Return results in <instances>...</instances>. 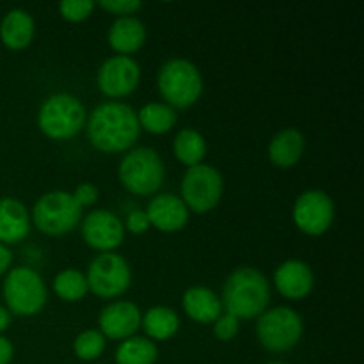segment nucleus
I'll return each mask as SVG.
<instances>
[{"label": "nucleus", "mask_w": 364, "mask_h": 364, "mask_svg": "<svg viewBox=\"0 0 364 364\" xmlns=\"http://www.w3.org/2000/svg\"><path fill=\"white\" fill-rule=\"evenodd\" d=\"M141 309L130 301H114L100 311V333L109 340H128L141 329Z\"/></svg>", "instance_id": "14"}, {"label": "nucleus", "mask_w": 364, "mask_h": 364, "mask_svg": "<svg viewBox=\"0 0 364 364\" xmlns=\"http://www.w3.org/2000/svg\"><path fill=\"white\" fill-rule=\"evenodd\" d=\"M87 139L103 153H123L141 135L137 112L123 102L100 103L85 121Z\"/></svg>", "instance_id": "1"}, {"label": "nucleus", "mask_w": 364, "mask_h": 364, "mask_svg": "<svg viewBox=\"0 0 364 364\" xmlns=\"http://www.w3.org/2000/svg\"><path fill=\"white\" fill-rule=\"evenodd\" d=\"M159 91L169 107L188 109L203 95V77L199 68L192 60L174 57L162 64L156 77Z\"/></svg>", "instance_id": "3"}, {"label": "nucleus", "mask_w": 364, "mask_h": 364, "mask_svg": "<svg viewBox=\"0 0 364 364\" xmlns=\"http://www.w3.org/2000/svg\"><path fill=\"white\" fill-rule=\"evenodd\" d=\"M183 311L188 318L199 323H212L223 315V302L213 290L206 287H192L183 294Z\"/></svg>", "instance_id": "19"}, {"label": "nucleus", "mask_w": 364, "mask_h": 364, "mask_svg": "<svg viewBox=\"0 0 364 364\" xmlns=\"http://www.w3.org/2000/svg\"><path fill=\"white\" fill-rule=\"evenodd\" d=\"M224 180L208 164L188 167L181 180V201L194 213H206L223 199Z\"/></svg>", "instance_id": "9"}, {"label": "nucleus", "mask_w": 364, "mask_h": 364, "mask_svg": "<svg viewBox=\"0 0 364 364\" xmlns=\"http://www.w3.org/2000/svg\"><path fill=\"white\" fill-rule=\"evenodd\" d=\"M139 127L141 130L149 132V134H166L171 128H174L178 121V114L173 107H169L167 103L160 102H151L146 103L141 110L137 112Z\"/></svg>", "instance_id": "24"}, {"label": "nucleus", "mask_w": 364, "mask_h": 364, "mask_svg": "<svg viewBox=\"0 0 364 364\" xmlns=\"http://www.w3.org/2000/svg\"><path fill=\"white\" fill-rule=\"evenodd\" d=\"M2 295L7 311L18 316H34L45 308L48 290L36 270L31 267H16L6 274Z\"/></svg>", "instance_id": "6"}, {"label": "nucleus", "mask_w": 364, "mask_h": 364, "mask_svg": "<svg viewBox=\"0 0 364 364\" xmlns=\"http://www.w3.org/2000/svg\"><path fill=\"white\" fill-rule=\"evenodd\" d=\"M100 7H103L109 13L117 14V16H132L142 7V2L139 0H102Z\"/></svg>", "instance_id": "30"}, {"label": "nucleus", "mask_w": 364, "mask_h": 364, "mask_svg": "<svg viewBox=\"0 0 364 364\" xmlns=\"http://www.w3.org/2000/svg\"><path fill=\"white\" fill-rule=\"evenodd\" d=\"M107 345V338L100 331L87 329L78 334L73 341L75 355L82 361H95L103 354Z\"/></svg>", "instance_id": "27"}, {"label": "nucleus", "mask_w": 364, "mask_h": 364, "mask_svg": "<svg viewBox=\"0 0 364 364\" xmlns=\"http://www.w3.org/2000/svg\"><path fill=\"white\" fill-rule=\"evenodd\" d=\"M304 135L297 128H283L272 137L269 144L270 162L281 169L294 167L304 153Z\"/></svg>", "instance_id": "21"}, {"label": "nucleus", "mask_w": 364, "mask_h": 364, "mask_svg": "<svg viewBox=\"0 0 364 364\" xmlns=\"http://www.w3.org/2000/svg\"><path fill=\"white\" fill-rule=\"evenodd\" d=\"M9 323H11V313L7 311L6 306L0 304V334L9 327Z\"/></svg>", "instance_id": "35"}, {"label": "nucleus", "mask_w": 364, "mask_h": 364, "mask_svg": "<svg viewBox=\"0 0 364 364\" xmlns=\"http://www.w3.org/2000/svg\"><path fill=\"white\" fill-rule=\"evenodd\" d=\"M82 208L77 205L71 192L52 191L43 194L32 208L31 220L41 233L60 237L78 226Z\"/></svg>", "instance_id": "7"}, {"label": "nucleus", "mask_w": 364, "mask_h": 364, "mask_svg": "<svg viewBox=\"0 0 364 364\" xmlns=\"http://www.w3.org/2000/svg\"><path fill=\"white\" fill-rule=\"evenodd\" d=\"M34 18L25 9H11L0 21V39L9 50H23L34 39Z\"/></svg>", "instance_id": "18"}, {"label": "nucleus", "mask_w": 364, "mask_h": 364, "mask_svg": "<svg viewBox=\"0 0 364 364\" xmlns=\"http://www.w3.org/2000/svg\"><path fill=\"white\" fill-rule=\"evenodd\" d=\"M173 149L178 162H181L187 167H194L203 164V159H205L206 151H208V146H206L205 137L198 130L183 128L174 137Z\"/></svg>", "instance_id": "23"}, {"label": "nucleus", "mask_w": 364, "mask_h": 364, "mask_svg": "<svg viewBox=\"0 0 364 364\" xmlns=\"http://www.w3.org/2000/svg\"><path fill=\"white\" fill-rule=\"evenodd\" d=\"M141 66L128 55H112L100 66L96 84L109 98H124L137 89Z\"/></svg>", "instance_id": "12"}, {"label": "nucleus", "mask_w": 364, "mask_h": 364, "mask_svg": "<svg viewBox=\"0 0 364 364\" xmlns=\"http://www.w3.org/2000/svg\"><path fill=\"white\" fill-rule=\"evenodd\" d=\"M95 11V2L92 0H63L59 4V13L64 20L68 21H84Z\"/></svg>", "instance_id": "28"}, {"label": "nucleus", "mask_w": 364, "mask_h": 364, "mask_svg": "<svg viewBox=\"0 0 364 364\" xmlns=\"http://www.w3.org/2000/svg\"><path fill=\"white\" fill-rule=\"evenodd\" d=\"M146 27L139 18L121 16L110 25L109 45L117 55H128L137 52L146 43Z\"/></svg>", "instance_id": "20"}, {"label": "nucleus", "mask_w": 364, "mask_h": 364, "mask_svg": "<svg viewBox=\"0 0 364 364\" xmlns=\"http://www.w3.org/2000/svg\"><path fill=\"white\" fill-rule=\"evenodd\" d=\"M13 355H14L13 343H11L6 336L0 334V364H9L13 361Z\"/></svg>", "instance_id": "33"}, {"label": "nucleus", "mask_w": 364, "mask_h": 364, "mask_svg": "<svg viewBox=\"0 0 364 364\" xmlns=\"http://www.w3.org/2000/svg\"><path fill=\"white\" fill-rule=\"evenodd\" d=\"M141 327L151 341H166L180 329V316L167 306H153L141 318Z\"/></svg>", "instance_id": "22"}, {"label": "nucleus", "mask_w": 364, "mask_h": 364, "mask_svg": "<svg viewBox=\"0 0 364 364\" xmlns=\"http://www.w3.org/2000/svg\"><path fill=\"white\" fill-rule=\"evenodd\" d=\"M11 263H13V252L7 245L0 244V276L9 272Z\"/></svg>", "instance_id": "34"}, {"label": "nucleus", "mask_w": 364, "mask_h": 364, "mask_svg": "<svg viewBox=\"0 0 364 364\" xmlns=\"http://www.w3.org/2000/svg\"><path fill=\"white\" fill-rule=\"evenodd\" d=\"M89 291L102 299H116L130 288L132 269L116 252H100L87 269Z\"/></svg>", "instance_id": "10"}, {"label": "nucleus", "mask_w": 364, "mask_h": 364, "mask_svg": "<svg viewBox=\"0 0 364 364\" xmlns=\"http://www.w3.org/2000/svg\"><path fill=\"white\" fill-rule=\"evenodd\" d=\"M213 323H215L213 333H215L217 340L220 341H231L238 334V329H240V320H237L230 313H223Z\"/></svg>", "instance_id": "29"}, {"label": "nucleus", "mask_w": 364, "mask_h": 364, "mask_svg": "<svg viewBox=\"0 0 364 364\" xmlns=\"http://www.w3.org/2000/svg\"><path fill=\"white\" fill-rule=\"evenodd\" d=\"M31 213L16 198H0V244H18L31 233Z\"/></svg>", "instance_id": "17"}, {"label": "nucleus", "mask_w": 364, "mask_h": 364, "mask_svg": "<svg viewBox=\"0 0 364 364\" xmlns=\"http://www.w3.org/2000/svg\"><path fill=\"white\" fill-rule=\"evenodd\" d=\"M87 112L80 100L70 92H55L41 103L38 124L46 137L66 141L84 128Z\"/></svg>", "instance_id": "4"}, {"label": "nucleus", "mask_w": 364, "mask_h": 364, "mask_svg": "<svg viewBox=\"0 0 364 364\" xmlns=\"http://www.w3.org/2000/svg\"><path fill=\"white\" fill-rule=\"evenodd\" d=\"M274 284L284 299L301 301L311 294L315 287V276L308 263L301 259H288L281 263L274 272Z\"/></svg>", "instance_id": "15"}, {"label": "nucleus", "mask_w": 364, "mask_h": 364, "mask_svg": "<svg viewBox=\"0 0 364 364\" xmlns=\"http://www.w3.org/2000/svg\"><path fill=\"white\" fill-rule=\"evenodd\" d=\"M304 322L295 309L288 306L267 309L258 316L256 336L259 345L269 352H288L301 341Z\"/></svg>", "instance_id": "8"}, {"label": "nucleus", "mask_w": 364, "mask_h": 364, "mask_svg": "<svg viewBox=\"0 0 364 364\" xmlns=\"http://www.w3.org/2000/svg\"><path fill=\"white\" fill-rule=\"evenodd\" d=\"M146 215H148L149 224L164 233L183 230L185 224L188 223V208L181 201L180 196L171 194V192L155 196L149 201Z\"/></svg>", "instance_id": "16"}, {"label": "nucleus", "mask_w": 364, "mask_h": 364, "mask_svg": "<svg viewBox=\"0 0 364 364\" xmlns=\"http://www.w3.org/2000/svg\"><path fill=\"white\" fill-rule=\"evenodd\" d=\"M267 364H287V363H283V361H270V363H267Z\"/></svg>", "instance_id": "36"}, {"label": "nucleus", "mask_w": 364, "mask_h": 364, "mask_svg": "<svg viewBox=\"0 0 364 364\" xmlns=\"http://www.w3.org/2000/svg\"><path fill=\"white\" fill-rule=\"evenodd\" d=\"M53 291L66 302H77L87 295L89 287L84 274L77 269L60 270L53 279Z\"/></svg>", "instance_id": "26"}, {"label": "nucleus", "mask_w": 364, "mask_h": 364, "mask_svg": "<svg viewBox=\"0 0 364 364\" xmlns=\"http://www.w3.org/2000/svg\"><path fill=\"white\" fill-rule=\"evenodd\" d=\"M71 196H73V199L77 201V205L80 206V208H84V206H92L98 201L100 191L95 183L84 181V183L77 185V188H75V192Z\"/></svg>", "instance_id": "31"}, {"label": "nucleus", "mask_w": 364, "mask_h": 364, "mask_svg": "<svg viewBox=\"0 0 364 364\" xmlns=\"http://www.w3.org/2000/svg\"><path fill=\"white\" fill-rule=\"evenodd\" d=\"M334 220V201L329 194L311 188L302 192L294 205V223L302 233L320 237Z\"/></svg>", "instance_id": "11"}, {"label": "nucleus", "mask_w": 364, "mask_h": 364, "mask_svg": "<svg viewBox=\"0 0 364 364\" xmlns=\"http://www.w3.org/2000/svg\"><path fill=\"white\" fill-rule=\"evenodd\" d=\"M124 230H128L134 235H142L149 230V219L146 215L144 210H134L127 215V220H124Z\"/></svg>", "instance_id": "32"}, {"label": "nucleus", "mask_w": 364, "mask_h": 364, "mask_svg": "<svg viewBox=\"0 0 364 364\" xmlns=\"http://www.w3.org/2000/svg\"><path fill=\"white\" fill-rule=\"evenodd\" d=\"M159 359V348L155 341L146 336H132L123 340L116 350L117 364H155Z\"/></svg>", "instance_id": "25"}, {"label": "nucleus", "mask_w": 364, "mask_h": 364, "mask_svg": "<svg viewBox=\"0 0 364 364\" xmlns=\"http://www.w3.org/2000/svg\"><path fill=\"white\" fill-rule=\"evenodd\" d=\"M124 224L109 210H92L82 220V238L91 249L114 252L124 240Z\"/></svg>", "instance_id": "13"}, {"label": "nucleus", "mask_w": 364, "mask_h": 364, "mask_svg": "<svg viewBox=\"0 0 364 364\" xmlns=\"http://www.w3.org/2000/svg\"><path fill=\"white\" fill-rule=\"evenodd\" d=\"M121 185L135 196H151L162 187L166 167L159 151L148 146L134 148L121 159L117 169Z\"/></svg>", "instance_id": "5"}, {"label": "nucleus", "mask_w": 364, "mask_h": 364, "mask_svg": "<svg viewBox=\"0 0 364 364\" xmlns=\"http://www.w3.org/2000/svg\"><path fill=\"white\" fill-rule=\"evenodd\" d=\"M220 302L237 320L258 318L269 308V281L255 267H238L228 276Z\"/></svg>", "instance_id": "2"}]
</instances>
